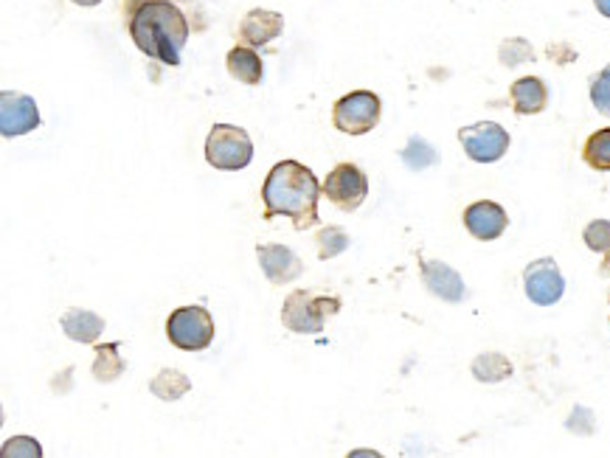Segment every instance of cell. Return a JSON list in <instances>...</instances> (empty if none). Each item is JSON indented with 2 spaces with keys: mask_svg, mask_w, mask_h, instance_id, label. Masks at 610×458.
I'll list each match as a JSON object with an SVG mask.
<instances>
[{
  "mask_svg": "<svg viewBox=\"0 0 610 458\" xmlns=\"http://www.w3.org/2000/svg\"><path fill=\"white\" fill-rule=\"evenodd\" d=\"M422 281L425 288L436 295V299L447 301V304H458L467 295V288H464L462 275L445 262H436V259H422Z\"/></svg>",
  "mask_w": 610,
  "mask_h": 458,
  "instance_id": "13",
  "label": "cell"
},
{
  "mask_svg": "<svg viewBox=\"0 0 610 458\" xmlns=\"http://www.w3.org/2000/svg\"><path fill=\"white\" fill-rule=\"evenodd\" d=\"M0 458H43V445L34 436H12L0 447Z\"/></svg>",
  "mask_w": 610,
  "mask_h": 458,
  "instance_id": "23",
  "label": "cell"
},
{
  "mask_svg": "<svg viewBox=\"0 0 610 458\" xmlns=\"http://www.w3.org/2000/svg\"><path fill=\"white\" fill-rule=\"evenodd\" d=\"M599 273L610 281V251L602 257V264H599ZM608 301H610V290H608Z\"/></svg>",
  "mask_w": 610,
  "mask_h": 458,
  "instance_id": "30",
  "label": "cell"
},
{
  "mask_svg": "<svg viewBox=\"0 0 610 458\" xmlns=\"http://www.w3.org/2000/svg\"><path fill=\"white\" fill-rule=\"evenodd\" d=\"M582 239L591 248L593 253H608L610 251V220H593L588 222L586 231H582Z\"/></svg>",
  "mask_w": 610,
  "mask_h": 458,
  "instance_id": "25",
  "label": "cell"
},
{
  "mask_svg": "<svg viewBox=\"0 0 610 458\" xmlns=\"http://www.w3.org/2000/svg\"><path fill=\"white\" fill-rule=\"evenodd\" d=\"M332 124L347 135H366L380 124V96L372 91H352L332 107Z\"/></svg>",
  "mask_w": 610,
  "mask_h": 458,
  "instance_id": "6",
  "label": "cell"
},
{
  "mask_svg": "<svg viewBox=\"0 0 610 458\" xmlns=\"http://www.w3.org/2000/svg\"><path fill=\"white\" fill-rule=\"evenodd\" d=\"M591 104L597 107V113L610 116V65L602 67L591 80Z\"/></svg>",
  "mask_w": 610,
  "mask_h": 458,
  "instance_id": "26",
  "label": "cell"
},
{
  "mask_svg": "<svg viewBox=\"0 0 610 458\" xmlns=\"http://www.w3.org/2000/svg\"><path fill=\"white\" fill-rule=\"evenodd\" d=\"M524 290L529 295L531 304L537 306H551L562 299L566 293V279H562L560 264L551 257L535 259V262L526 264L524 270Z\"/></svg>",
  "mask_w": 610,
  "mask_h": 458,
  "instance_id": "9",
  "label": "cell"
},
{
  "mask_svg": "<svg viewBox=\"0 0 610 458\" xmlns=\"http://www.w3.org/2000/svg\"><path fill=\"white\" fill-rule=\"evenodd\" d=\"M593 7H597L599 14H604L610 20V0H593Z\"/></svg>",
  "mask_w": 610,
  "mask_h": 458,
  "instance_id": "31",
  "label": "cell"
},
{
  "mask_svg": "<svg viewBox=\"0 0 610 458\" xmlns=\"http://www.w3.org/2000/svg\"><path fill=\"white\" fill-rule=\"evenodd\" d=\"M324 195L316 175L299 160H279L268 171L262 186L265 220L287 217L296 231H310L318 226V197Z\"/></svg>",
  "mask_w": 610,
  "mask_h": 458,
  "instance_id": "1",
  "label": "cell"
},
{
  "mask_svg": "<svg viewBox=\"0 0 610 458\" xmlns=\"http://www.w3.org/2000/svg\"><path fill=\"white\" fill-rule=\"evenodd\" d=\"M124 368H127V363L122 357V343H96V361H93L96 383H116Z\"/></svg>",
  "mask_w": 610,
  "mask_h": 458,
  "instance_id": "18",
  "label": "cell"
},
{
  "mask_svg": "<svg viewBox=\"0 0 610 458\" xmlns=\"http://www.w3.org/2000/svg\"><path fill=\"white\" fill-rule=\"evenodd\" d=\"M226 67L228 74L237 82H242V85H259L265 76L262 56L250 49V45H234L226 56Z\"/></svg>",
  "mask_w": 610,
  "mask_h": 458,
  "instance_id": "17",
  "label": "cell"
},
{
  "mask_svg": "<svg viewBox=\"0 0 610 458\" xmlns=\"http://www.w3.org/2000/svg\"><path fill=\"white\" fill-rule=\"evenodd\" d=\"M327 200L341 211H358L363 200L369 197V178L361 166L354 164H338L335 169L327 175L324 186H321Z\"/></svg>",
  "mask_w": 610,
  "mask_h": 458,
  "instance_id": "8",
  "label": "cell"
},
{
  "mask_svg": "<svg viewBox=\"0 0 610 458\" xmlns=\"http://www.w3.org/2000/svg\"><path fill=\"white\" fill-rule=\"evenodd\" d=\"M76 7H85V9H93V7H99V3H102V0H74Z\"/></svg>",
  "mask_w": 610,
  "mask_h": 458,
  "instance_id": "32",
  "label": "cell"
},
{
  "mask_svg": "<svg viewBox=\"0 0 610 458\" xmlns=\"http://www.w3.org/2000/svg\"><path fill=\"white\" fill-rule=\"evenodd\" d=\"M149 392L164 403H175V399L186 397L192 392V379L177 368H161L153 379H149Z\"/></svg>",
  "mask_w": 610,
  "mask_h": 458,
  "instance_id": "19",
  "label": "cell"
},
{
  "mask_svg": "<svg viewBox=\"0 0 610 458\" xmlns=\"http://www.w3.org/2000/svg\"><path fill=\"white\" fill-rule=\"evenodd\" d=\"M281 31H285V18L279 12H270V9H254L239 23V38L250 49H262V45L273 43Z\"/></svg>",
  "mask_w": 610,
  "mask_h": 458,
  "instance_id": "14",
  "label": "cell"
},
{
  "mask_svg": "<svg viewBox=\"0 0 610 458\" xmlns=\"http://www.w3.org/2000/svg\"><path fill=\"white\" fill-rule=\"evenodd\" d=\"M318 259H335L349 248V233L341 226H327L316 233Z\"/></svg>",
  "mask_w": 610,
  "mask_h": 458,
  "instance_id": "22",
  "label": "cell"
},
{
  "mask_svg": "<svg viewBox=\"0 0 610 458\" xmlns=\"http://www.w3.org/2000/svg\"><path fill=\"white\" fill-rule=\"evenodd\" d=\"M124 18H127L130 38L141 54L161 60L164 65L180 62V51L189 40V20L172 0H147Z\"/></svg>",
  "mask_w": 610,
  "mask_h": 458,
  "instance_id": "2",
  "label": "cell"
},
{
  "mask_svg": "<svg viewBox=\"0 0 610 458\" xmlns=\"http://www.w3.org/2000/svg\"><path fill=\"white\" fill-rule=\"evenodd\" d=\"M568 430H577L580 436H591L593 434V414L588 408H582V405H577L571 414V419L566 421Z\"/></svg>",
  "mask_w": 610,
  "mask_h": 458,
  "instance_id": "28",
  "label": "cell"
},
{
  "mask_svg": "<svg viewBox=\"0 0 610 458\" xmlns=\"http://www.w3.org/2000/svg\"><path fill=\"white\" fill-rule=\"evenodd\" d=\"M582 160L597 171H610V127L597 129L582 147Z\"/></svg>",
  "mask_w": 610,
  "mask_h": 458,
  "instance_id": "21",
  "label": "cell"
},
{
  "mask_svg": "<svg viewBox=\"0 0 610 458\" xmlns=\"http://www.w3.org/2000/svg\"><path fill=\"white\" fill-rule=\"evenodd\" d=\"M509 96H513V111L518 116H537L549 104V87H546L544 80H537V76H524V80L513 82Z\"/></svg>",
  "mask_w": 610,
  "mask_h": 458,
  "instance_id": "15",
  "label": "cell"
},
{
  "mask_svg": "<svg viewBox=\"0 0 610 458\" xmlns=\"http://www.w3.org/2000/svg\"><path fill=\"white\" fill-rule=\"evenodd\" d=\"M464 228L471 231V237L482 239V242H493L509 228V217L498 202L478 200L464 208Z\"/></svg>",
  "mask_w": 610,
  "mask_h": 458,
  "instance_id": "12",
  "label": "cell"
},
{
  "mask_svg": "<svg viewBox=\"0 0 610 458\" xmlns=\"http://www.w3.org/2000/svg\"><path fill=\"white\" fill-rule=\"evenodd\" d=\"M341 310L335 295H316L310 290H296L285 299L281 306V324L296 335H318L324 332L330 315Z\"/></svg>",
  "mask_w": 610,
  "mask_h": 458,
  "instance_id": "3",
  "label": "cell"
},
{
  "mask_svg": "<svg viewBox=\"0 0 610 458\" xmlns=\"http://www.w3.org/2000/svg\"><path fill=\"white\" fill-rule=\"evenodd\" d=\"M403 160L411 166V169H427V166L436 164V149L422 138H411V144L405 147Z\"/></svg>",
  "mask_w": 610,
  "mask_h": 458,
  "instance_id": "24",
  "label": "cell"
},
{
  "mask_svg": "<svg viewBox=\"0 0 610 458\" xmlns=\"http://www.w3.org/2000/svg\"><path fill=\"white\" fill-rule=\"evenodd\" d=\"M529 60H535V54H531V45L526 40H507V43H500V62L507 67H515Z\"/></svg>",
  "mask_w": 610,
  "mask_h": 458,
  "instance_id": "27",
  "label": "cell"
},
{
  "mask_svg": "<svg viewBox=\"0 0 610 458\" xmlns=\"http://www.w3.org/2000/svg\"><path fill=\"white\" fill-rule=\"evenodd\" d=\"M458 140H462L464 155L471 160H476V164H495V160L507 155L513 138L498 122H478L458 129Z\"/></svg>",
  "mask_w": 610,
  "mask_h": 458,
  "instance_id": "7",
  "label": "cell"
},
{
  "mask_svg": "<svg viewBox=\"0 0 610 458\" xmlns=\"http://www.w3.org/2000/svg\"><path fill=\"white\" fill-rule=\"evenodd\" d=\"M254 158V140L242 127L234 124H214L206 138V160L214 169L239 171Z\"/></svg>",
  "mask_w": 610,
  "mask_h": 458,
  "instance_id": "4",
  "label": "cell"
},
{
  "mask_svg": "<svg viewBox=\"0 0 610 458\" xmlns=\"http://www.w3.org/2000/svg\"><path fill=\"white\" fill-rule=\"evenodd\" d=\"M473 377L478 383H504V379L513 377V363L498 352H484L473 361Z\"/></svg>",
  "mask_w": 610,
  "mask_h": 458,
  "instance_id": "20",
  "label": "cell"
},
{
  "mask_svg": "<svg viewBox=\"0 0 610 458\" xmlns=\"http://www.w3.org/2000/svg\"><path fill=\"white\" fill-rule=\"evenodd\" d=\"M38 127H40V111L34 98L14 91L0 93V133H3V138L29 135L31 129H38Z\"/></svg>",
  "mask_w": 610,
  "mask_h": 458,
  "instance_id": "10",
  "label": "cell"
},
{
  "mask_svg": "<svg viewBox=\"0 0 610 458\" xmlns=\"http://www.w3.org/2000/svg\"><path fill=\"white\" fill-rule=\"evenodd\" d=\"M166 337L180 352H203L214 341V319L206 306H180L166 319Z\"/></svg>",
  "mask_w": 610,
  "mask_h": 458,
  "instance_id": "5",
  "label": "cell"
},
{
  "mask_svg": "<svg viewBox=\"0 0 610 458\" xmlns=\"http://www.w3.org/2000/svg\"><path fill=\"white\" fill-rule=\"evenodd\" d=\"M60 324H62V332H65L74 343H96L104 332L102 315H96V312L91 310H80V306L68 310L65 315H62Z\"/></svg>",
  "mask_w": 610,
  "mask_h": 458,
  "instance_id": "16",
  "label": "cell"
},
{
  "mask_svg": "<svg viewBox=\"0 0 610 458\" xmlns=\"http://www.w3.org/2000/svg\"><path fill=\"white\" fill-rule=\"evenodd\" d=\"M347 458H385L380 450H372V447H358V450L349 452Z\"/></svg>",
  "mask_w": 610,
  "mask_h": 458,
  "instance_id": "29",
  "label": "cell"
},
{
  "mask_svg": "<svg viewBox=\"0 0 610 458\" xmlns=\"http://www.w3.org/2000/svg\"><path fill=\"white\" fill-rule=\"evenodd\" d=\"M257 257L259 268H262L265 279H268L270 284H290V281H296L304 273V262H301L299 253H296L293 248H287V244H259Z\"/></svg>",
  "mask_w": 610,
  "mask_h": 458,
  "instance_id": "11",
  "label": "cell"
}]
</instances>
